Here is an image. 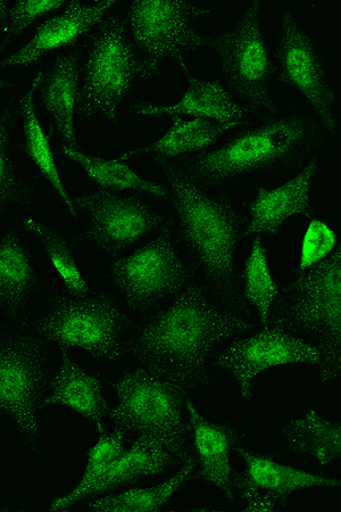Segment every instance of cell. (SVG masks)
Returning <instances> with one entry per match:
<instances>
[{
    "label": "cell",
    "instance_id": "obj_21",
    "mask_svg": "<svg viewBox=\"0 0 341 512\" xmlns=\"http://www.w3.org/2000/svg\"><path fill=\"white\" fill-rule=\"evenodd\" d=\"M80 81L79 56L71 52L58 57L39 87L40 103L51 115L62 146L71 148H80L76 134Z\"/></svg>",
    "mask_w": 341,
    "mask_h": 512
},
{
    "label": "cell",
    "instance_id": "obj_6",
    "mask_svg": "<svg viewBox=\"0 0 341 512\" xmlns=\"http://www.w3.org/2000/svg\"><path fill=\"white\" fill-rule=\"evenodd\" d=\"M207 13L204 5L184 0H132L126 22L140 57L141 77L153 78L165 61L188 71L186 55L209 46L210 37L196 27Z\"/></svg>",
    "mask_w": 341,
    "mask_h": 512
},
{
    "label": "cell",
    "instance_id": "obj_27",
    "mask_svg": "<svg viewBox=\"0 0 341 512\" xmlns=\"http://www.w3.org/2000/svg\"><path fill=\"white\" fill-rule=\"evenodd\" d=\"M289 447L296 453L314 458L322 467L340 459L341 427L312 409L291 421L286 429Z\"/></svg>",
    "mask_w": 341,
    "mask_h": 512
},
{
    "label": "cell",
    "instance_id": "obj_33",
    "mask_svg": "<svg viewBox=\"0 0 341 512\" xmlns=\"http://www.w3.org/2000/svg\"><path fill=\"white\" fill-rule=\"evenodd\" d=\"M337 234L327 222L311 218L305 230L301 254H299L298 271L303 272L327 259L336 250Z\"/></svg>",
    "mask_w": 341,
    "mask_h": 512
},
{
    "label": "cell",
    "instance_id": "obj_31",
    "mask_svg": "<svg viewBox=\"0 0 341 512\" xmlns=\"http://www.w3.org/2000/svg\"><path fill=\"white\" fill-rule=\"evenodd\" d=\"M280 286L274 279L263 238L254 237L244 267V296L256 310L262 325L269 322Z\"/></svg>",
    "mask_w": 341,
    "mask_h": 512
},
{
    "label": "cell",
    "instance_id": "obj_25",
    "mask_svg": "<svg viewBox=\"0 0 341 512\" xmlns=\"http://www.w3.org/2000/svg\"><path fill=\"white\" fill-rule=\"evenodd\" d=\"M61 151L66 158L79 164L86 175L103 189L115 192H141L168 201V187L140 176L119 156L107 159L103 156L90 155L81 151V148L66 146H62Z\"/></svg>",
    "mask_w": 341,
    "mask_h": 512
},
{
    "label": "cell",
    "instance_id": "obj_29",
    "mask_svg": "<svg viewBox=\"0 0 341 512\" xmlns=\"http://www.w3.org/2000/svg\"><path fill=\"white\" fill-rule=\"evenodd\" d=\"M98 433L97 442L88 451L86 467L79 483L68 494L54 499L49 505V511H68L79 501L88 498L93 486L126 450V432L123 429L116 427L111 433Z\"/></svg>",
    "mask_w": 341,
    "mask_h": 512
},
{
    "label": "cell",
    "instance_id": "obj_18",
    "mask_svg": "<svg viewBox=\"0 0 341 512\" xmlns=\"http://www.w3.org/2000/svg\"><path fill=\"white\" fill-rule=\"evenodd\" d=\"M185 72L187 87L178 102L156 104L144 101L133 106V113L143 118L189 117L243 125L249 111L226 85L220 80L196 77L190 70Z\"/></svg>",
    "mask_w": 341,
    "mask_h": 512
},
{
    "label": "cell",
    "instance_id": "obj_16",
    "mask_svg": "<svg viewBox=\"0 0 341 512\" xmlns=\"http://www.w3.org/2000/svg\"><path fill=\"white\" fill-rule=\"evenodd\" d=\"M115 5L116 0H102L93 4L70 0L60 14L40 24L27 44L4 57L3 68H27L47 54L77 43L102 24Z\"/></svg>",
    "mask_w": 341,
    "mask_h": 512
},
{
    "label": "cell",
    "instance_id": "obj_13",
    "mask_svg": "<svg viewBox=\"0 0 341 512\" xmlns=\"http://www.w3.org/2000/svg\"><path fill=\"white\" fill-rule=\"evenodd\" d=\"M112 277L133 309H144L162 296L177 291L187 270L168 231L136 251L116 259Z\"/></svg>",
    "mask_w": 341,
    "mask_h": 512
},
{
    "label": "cell",
    "instance_id": "obj_23",
    "mask_svg": "<svg viewBox=\"0 0 341 512\" xmlns=\"http://www.w3.org/2000/svg\"><path fill=\"white\" fill-rule=\"evenodd\" d=\"M181 449L160 437L139 434L128 450L115 460L106 474L90 490L89 497L118 489L141 477L160 475L176 464Z\"/></svg>",
    "mask_w": 341,
    "mask_h": 512
},
{
    "label": "cell",
    "instance_id": "obj_1",
    "mask_svg": "<svg viewBox=\"0 0 341 512\" xmlns=\"http://www.w3.org/2000/svg\"><path fill=\"white\" fill-rule=\"evenodd\" d=\"M248 328L247 321L189 288L140 328L135 349L149 366L195 378L204 374L216 345Z\"/></svg>",
    "mask_w": 341,
    "mask_h": 512
},
{
    "label": "cell",
    "instance_id": "obj_7",
    "mask_svg": "<svg viewBox=\"0 0 341 512\" xmlns=\"http://www.w3.org/2000/svg\"><path fill=\"white\" fill-rule=\"evenodd\" d=\"M82 73L77 112L82 118L118 122L124 98L143 73L127 22L120 16H110L102 23L91 40Z\"/></svg>",
    "mask_w": 341,
    "mask_h": 512
},
{
    "label": "cell",
    "instance_id": "obj_2",
    "mask_svg": "<svg viewBox=\"0 0 341 512\" xmlns=\"http://www.w3.org/2000/svg\"><path fill=\"white\" fill-rule=\"evenodd\" d=\"M160 163L173 219L185 246L216 285L234 288L236 253L244 237L234 203L212 193L180 165Z\"/></svg>",
    "mask_w": 341,
    "mask_h": 512
},
{
    "label": "cell",
    "instance_id": "obj_8",
    "mask_svg": "<svg viewBox=\"0 0 341 512\" xmlns=\"http://www.w3.org/2000/svg\"><path fill=\"white\" fill-rule=\"evenodd\" d=\"M277 74L285 85L304 98L307 111L321 131L339 137L338 95L318 45L287 4L279 8Z\"/></svg>",
    "mask_w": 341,
    "mask_h": 512
},
{
    "label": "cell",
    "instance_id": "obj_35",
    "mask_svg": "<svg viewBox=\"0 0 341 512\" xmlns=\"http://www.w3.org/2000/svg\"><path fill=\"white\" fill-rule=\"evenodd\" d=\"M8 12H10V5H8L6 0H0V28L8 20Z\"/></svg>",
    "mask_w": 341,
    "mask_h": 512
},
{
    "label": "cell",
    "instance_id": "obj_32",
    "mask_svg": "<svg viewBox=\"0 0 341 512\" xmlns=\"http://www.w3.org/2000/svg\"><path fill=\"white\" fill-rule=\"evenodd\" d=\"M13 129L12 114H0V217L14 206L26 202L30 194L13 160Z\"/></svg>",
    "mask_w": 341,
    "mask_h": 512
},
{
    "label": "cell",
    "instance_id": "obj_15",
    "mask_svg": "<svg viewBox=\"0 0 341 512\" xmlns=\"http://www.w3.org/2000/svg\"><path fill=\"white\" fill-rule=\"evenodd\" d=\"M41 369L28 346L0 344V411L10 416L24 439H37Z\"/></svg>",
    "mask_w": 341,
    "mask_h": 512
},
{
    "label": "cell",
    "instance_id": "obj_9",
    "mask_svg": "<svg viewBox=\"0 0 341 512\" xmlns=\"http://www.w3.org/2000/svg\"><path fill=\"white\" fill-rule=\"evenodd\" d=\"M121 312L103 299H63L41 320L39 333L64 349H79L107 361L121 358Z\"/></svg>",
    "mask_w": 341,
    "mask_h": 512
},
{
    "label": "cell",
    "instance_id": "obj_22",
    "mask_svg": "<svg viewBox=\"0 0 341 512\" xmlns=\"http://www.w3.org/2000/svg\"><path fill=\"white\" fill-rule=\"evenodd\" d=\"M239 123H219L211 120L172 117L171 126L151 144L132 148L121 153L119 158L129 161L141 155H154L157 161L171 160L209 150L230 131L239 128Z\"/></svg>",
    "mask_w": 341,
    "mask_h": 512
},
{
    "label": "cell",
    "instance_id": "obj_14",
    "mask_svg": "<svg viewBox=\"0 0 341 512\" xmlns=\"http://www.w3.org/2000/svg\"><path fill=\"white\" fill-rule=\"evenodd\" d=\"M235 450L245 465V472L237 476L236 491L247 501L244 510L248 512L273 511L278 501L298 491L314 487L337 489L341 485L340 478L280 464L270 457L249 451L239 442Z\"/></svg>",
    "mask_w": 341,
    "mask_h": 512
},
{
    "label": "cell",
    "instance_id": "obj_28",
    "mask_svg": "<svg viewBox=\"0 0 341 512\" xmlns=\"http://www.w3.org/2000/svg\"><path fill=\"white\" fill-rule=\"evenodd\" d=\"M196 459L188 458L169 480L151 487H138L90 503L96 512H154L160 511L174 497L196 469Z\"/></svg>",
    "mask_w": 341,
    "mask_h": 512
},
{
    "label": "cell",
    "instance_id": "obj_19",
    "mask_svg": "<svg viewBox=\"0 0 341 512\" xmlns=\"http://www.w3.org/2000/svg\"><path fill=\"white\" fill-rule=\"evenodd\" d=\"M185 408L193 435L196 464L203 480L215 486L227 498L234 499L237 476L231 453L238 443L235 428L227 424L211 423L189 400Z\"/></svg>",
    "mask_w": 341,
    "mask_h": 512
},
{
    "label": "cell",
    "instance_id": "obj_10",
    "mask_svg": "<svg viewBox=\"0 0 341 512\" xmlns=\"http://www.w3.org/2000/svg\"><path fill=\"white\" fill-rule=\"evenodd\" d=\"M291 318L298 326L322 338V376L330 378L329 359L340 363L341 341V249L301 272L294 283ZM338 363V365H339Z\"/></svg>",
    "mask_w": 341,
    "mask_h": 512
},
{
    "label": "cell",
    "instance_id": "obj_3",
    "mask_svg": "<svg viewBox=\"0 0 341 512\" xmlns=\"http://www.w3.org/2000/svg\"><path fill=\"white\" fill-rule=\"evenodd\" d=\"M321 132L309 111L276 110L181 167L204 185L228 183L301 160L318 145Z\"/></svg>",
    "mask_w": 341,
    "mask_h": 512
},
{
    "label": "cell",
    "instance_id": "obj_17",
    "mask_svg": "<svg viewBox=\"0 0 341 512\" xmlns=\"http://www.w3.org/2000/svg\"><path fill=\"white\" fill-rule=\"evenodd\" d=\"M318 171L319 160L312 158L284 184L270 189L257 187L248 203L249 218L244 237H273L290 219L313 218L312 186Z\"/></svg>",
    "mask_w": 341,
    "mask_h": 512
},
{
    "label": "cell",
    "instance_id": "obj_4",
    "mask_svg": "<svg viewBox=\"0 0 341 512\" xmlns=\"http://www.w3.org/2000/svg\"><path fill=\"white\" fill-rule=\"evenodd\" d=\"M110 417L124 432L148 434L182 448L190 432L185 418V386L168 370L147 366L122 375L114 384Z\"/></svg>",
    "mask_w": 341,
    "mask_h": 512
},
{
    "label": "cell",
    "instance_id": "obj_30",
    "mask_svg": "<svg viewBox=\"0 0 341 512\" xmlns=\"http://www.w3.org/2000/svg\"><path fill=\"white\" fill-rule=\"evenodd\" d=\"M23 226L35 236L48 256L66 291L74 297H85L90 288L79 267L72 245L60 231L35 218H27Z\"/></svg>",
    "mask_w": 341,
    "mask_h": 512
},
{
    "label": "cell",
    "instance_id": "obj_34",
    "mask_svg": "<svg viewBox=\"0 0 341 512\" xmlns=\"http://www.w3.org/2000/svg\"><path fill=\"white\" fill-rule=\"evenodd\" d=\"M66 4L65 0H16L8 12L7 41L21 37L40 18Z\"/></svg>",
    "mask_w": 341,
    "mask_h": 512
},
{
    "label": "cell",
    "instance_id": "obj_12",
    "mask_svg": "<svg viewBox=\"0 0 341 512\" xmlns=\"http://www.w3.org/2000/svg\"><path fill=\"white\" fill-rule=\"evenodd\" d=\"M321 351L280 325L266 324L260 332L229 345L218 359L239 385L241 399L251 398L255 379L264 371L284 366L322 367Z\"/></svg>",
    "mask_w": 341,
    "mask_h": 512
},
{
    "label": "cell",
    "instance_id": "obj_26",
    "mask_svg": "<svg viewBox=\"0 0 341 512\" xmlns=\"http://www.w3.org/2000/svg\"><path fill=\"white\" fill-rule=\"evenodd\" d=\"M36 271L31 256L15 229L8 230L0 239V303L18 315L29 300Z\"/></svg>",
    "mask_w": 341,
    "mask_h": 512
},
{
    "label": "cell",
    "instance_id": "obj_5",
    "mask_svg": "<svg viewBox=\"0 0 341 512\" xmlns=\"http://www.w3.org/2000/svg\"><path fill=\"white\" fill-rule=\"evenodd\" d=\"M261 0L249 3L226 32L212 37L207 49L219 66L230 93L249 113L268 114L277 110L273 96V66L262 29Z\"/></svg>",
    "mask_w": 341,
    "mask_h": 512
},
{
    "label": "cell",
    "instance_id": "obj_24",
    "mask_svg": "<svg viewBox=\"0 0 341 512\" xmlns=\"http://www.w3.org/2000/svg\"><path fill=\"white\" fill-rule=\"evenodd\" d=\"M43 78V71L38 70L20 101L23 148L28 159L36 165L41 176L46 179L47 183L53 187L57 196L60 197L70 216L77 218L78 211L76 205H74L73 198L65 187L61 172L57 167L53 148L51 143H49L43 126H41L36 111V95Z\"/></svg>",
    "mask_w": 341,
    "mask_h": 512
},
{
    "label": "cell",
    "instance_id": "obj_36",
    "mask_svg": "<svg viewBox=\"0 0 341 512\" xmlns=\"http://www.w3.org/2000/svg\"><path fill=\"white\" fill-rule=\"evenodd\" d=\"M3 52H4V46L2 45V46H0V93L3 92L5 85H6L3 74H2L3 61H4Z\"/></svg>",
    "mask_w": 341,
    "mask_h": 512
},
{
    "label": "cell",
    "instance_id": "obj_11",
    "mask_svg": "<svg viewBox=\"0 0 341 512\" xmlns=\"http://www.w3.org/2000/svg\"><path fill=\"white\" fill-rule=\"evenodd\" d=\"M73 202L88 218L87 237L107 253L118 254L165 225L151 204L110 189L80 194Z\"/></svg>",
    "mask_w": 341,
    "mask_h": 512
},
{
    "label": "cell",
    "instance_id": "obj_20",
    "mask_svg": "<svg viewBox=\"0 0 341 512\" xmlns=\"http://www.w3.org/2000/svg\"><path fill=\"white\" fill-rule=\"evenodd\" d=\"M45 404L76 411L93 424L98 432L105 431V419L111 410L101 379L73 361L68 349L64 348H61L60 368L53 379Z\"/></svg>",
    "mask_w": 341,
    "mask_h": 512
}]
</instances>
